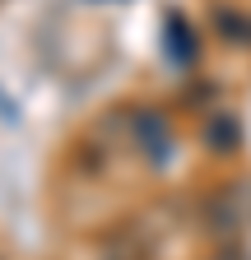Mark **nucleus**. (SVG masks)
Here are the masks:
<instances>
[{
	"instance_id": "f03ea898",
	"label": "nucleus",
	"mask_w": 251,
	"mask_h": 260,
	"mask_svg": "<svg viewBox=\"0 0 251 260\" xmlns=\"http://www.w3.org/2000/svg\"><path fill=\"white\" fill-rule=\"evenodd\" d=\"M214 260H251V255H246V251H242V246H228V251H218V255H214Z\"/></svg>"
},
{
	"instance_id": "f257e3e1",
	"label": "nucleus",
	"mask_w": 251,
	"mask_h": 260,
	"mask_svg": "<svg viewBox=\"0 0 251 260\" xmlns=\"http://www.w3.org/2000/svg\"><path fill=\"white\" fill-rule=\"evenodd\" d=\"M205 223L214 233H242L251 223V181H233V186L218 190L205 209Z\"/></svg>"
}]
</instances>
